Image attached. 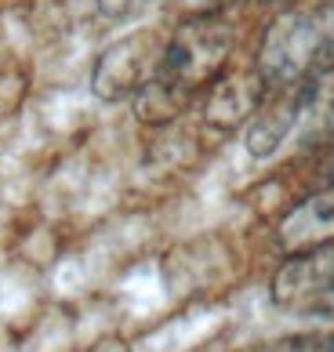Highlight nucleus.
<instances>
[{"instance_id":"nucleus-1","label":"nucleus","mask_w":334,"mask_h":352,"mask_svg":"<svg viewBox=\"0 0 334 352\" xmlns=\"http://www.w3.org/2000/svg\"><path fill=\"white\" fill-rule=\"evenodd\" d=\"M233 51L236 25L229 22L225 11H197V15H186L171 33H164V47L149 80L164 84L192 106L233 66Z\"/></svg>"},{"instance_id":"nucleus-2","label":"nucleus","mask_w":334,"mask_h":352,"mask_svg":"<svg viewBox=\"0 0 334 352\" xmlns=\"http://www.w3.org/2000/svg\"><path fill=\"white\" fill-rule=\"evenodd\" d=\"M254 69L269 84V91H284L294 84H305L313 76L327 73V55H324V36L313 11L287 8L269 19L262 30V41L254 47Z\"/></svg>"},{"instance_id":"nucleus-3","label":"nucleus","mask_w":334,"mask_h":352,"mask_svg":"<svg viewBox=\"0 0 334 352\" xmlns=\"http://www.w3.org/2000/svg\"><path fill=\"white\" fill-rule=\"evenodd\" d=\"M269 294L287 312L334 316V240L294 251L276 269Z\"/></svg>"},{"instance_id":"nucleus-4","label":"nucleus","mask_w":334,"mask_h":352,"mask_svg":"<svg viewBox=\"0 0 334 352\" xmlns=\"http://www.w3.org/2000/svg\"><path fill=\"white\" fill-rule=\"evenodd\" d=\"M164 47V33L157 30H135L113 41L102 55L95 58L91 69V91L98 102H131L138 95L153 69H157Z\"/></svg>"},{"instance_id":"nucleus-5","label":"nucleus","mask_w":334,"mask_h":352,"mask_svg":"<svg viewBox=\"0 0 334 352\" xmlns=\"http://www.w3.org/2000/svg\"><path fill=\"white\" fill-rule=\"evenodd\" d=\"M269 98V84L258 76V69H233L229 66L218 80L197 98L200 102V120L218 135H233L251 124V116L262 109Z\"/></svg>"},{"instance_id":"nucleus-6","label":"nucleus","mask_w":334,"mask_h":352,"mask_svg":"<svg viewBox=\"0 0 334 352\" xmlns=\"http://www.w3.org/2000/svg\"><path fill=\"white\" fill-rule=\"evenodd\" d=\"M309 84V80H305ZM305 84H294L284 91H269V98L262 102V109L251 116L247 131H243V146L254 160H269L284 149V142L294 138L305 106Z\"/></svg>"},{"instance_id":"nucleus-7","label":"nucleus","mask_w":334,"mask_h":352,"mask_svg":"<svg viewBox=\"0 0 334 352\" xmlns=\"http://www.w3.org/2000/svg\"><path fill=\"white\" fill-rule=\"evenodd\" d=\"M327 240H334V186L294 204L287 218L280 221V247L291 254Z\"/></svg>"},{"instance_id":"nucleus-8","label":"nucleus","mask_w":334,"mask_h":352,"mask_svg":"<svg viewBox=\"0 0 334 352\" xmlns=\"http://www.w3.org/2000/svg\"><path fill=\"white\" fill-rule=\"evenodd\" d=\"M33 91V69L19 55H0V124L19 116Z\"/></svg>"},{"instance_id":"nucleus-9","label":"nucleus","mask_w":334,"mask_h":352,"mask_svg":"<svg viewBox=\"0 0 334 352\" xmlns=\"http://www.w3.org/2000/svg\"><path fill=\"white\" fill-rule=\"evenodd\" d=\"M316 25H320V36H324V55H327V66L334 69V0H327V4L316 11Z\"/></svg>"},{"instance_id":"nucleus-10","label":"nucleus","mask_w":334,"mask_h":352,"mask_svg":"<svg viewBox=\"0 0 334 352\" xmlns=\"http://www.w3.org/2000/svg\"><path fill=\"white\" fill-rule=\"evenodd\" d=\"M146 0H98V15L109 19V22H124L138 15V8H142Z\"/></svg>"},{"instance_id":"nucleus-11","label":"nucleus","mask_w":334,"mask_h":352,"mask_svg":"<svg viewBox=\"0 0 334 352\" xmlns=\"http://www.w3.org/2000/svg\"><path fill=\"white\" fill-rule=\"evenodd\" d=\"M186 15H197V11H229L240 0H178Z\"/></svg>"},{"instance_id":"nucleus-12","label":"nucleus","mask_w":334,"mask_h":352,"mask_svg":"<svg viewBox=\"0 0 334 352\" xmlns=\"http://www.w3.org/2000/svg\"><path fill=\"white\" fill-rule=\"evenodd\" d=\"M324 171H327V186H334V138H331V146H327V164H324Z\"/></svg>"},{"instance_id":"nucleus-13","label":"nucleus","mask_w":334,"mask_h":352,"mask_svg":"<svg viewBox=\"0 0 334 352\" xmlns=\"http://www.w3.org/2000/svg\"><path fill=\"white\" fill-rule=\"evenodd\" d=\"M258 4H269V0H258Z\"/></svg>"}]
</instances>
